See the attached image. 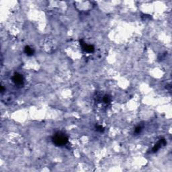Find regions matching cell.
Returning a JSON list of instances; mask_svg holds the SVG:
<instances>
[{"label":"cell","instance_id":"6da1fadb","mask_svg":"<svg viewBox=\"0 0 172 172\" xmlns=\"http://www.w3.org/2000/svg\"><path fill=\"white\" fill-rule=\"evenodd\" d=\"M51 140L52 143L57 147H63L69 142L68 136L61 131H58L54 133L53 136H52Z\"/></svg>","mask_w":172,"mask_h":172},{"label":"cell","instance_id":"7a4b0ae2","mask_svg":"<svg viewBox=\"0 0 172 172\" xmlns=\"http://www.w3.org/2000/svg\"><path fill=\"white\" fill-rule=\"evenodd\" d=\"M12 82L18 86H22L24 85V77L19 73H14L12 76Z\"/></svg>","mask_w":172,"mask_h":172},{"label":"cell","instance_id":"3957f363","mask_svg":"<svg viewBox=\"0 0 172 172\" xmlns=\"http://www.w3.org/2000/svg\"><path fill=\"white\" fill-rule=\"evenodd\" d=\"M80 45L82 46V49H83V51L87 52H89V53H92V52H94V51H95V48H94V46L86 44L83 40H80Z\"/></svg>","mask_w":172,"mask_h":172},{"label":"cell","instance_id":"277c9868","mask_svg":"<svg viewBox=\"0 0 172 172\" xmlns=\"http://www.w3.org/2000/svg\"><path fill=\"white\" fill-rule=\"evenodd\" d=\"M166 141H165V139H161L160 141L153 147V148L152 149V152H153V153H156V152H157L158 150L161 148V147L162 145L165 146V145H166Z\"/></svg>","mask_w":172,"mask_h":172},{"label":"cell","instance_id":"5b68a950","mask_svg":"<svg viewBox=\"0 0 172 172\" xmlns=\"http://www.w3.org/2000/svg\"><path fill=\"white\" fill-rule=\"evenodd\" d=\"M24 52L28 56H32L34 54V50L32 48H30L29 46H26L24 48Z\"/></svg>","mask_w":172,"mask_h":172},{"label":"cell","instance_id":"8992f818","mask_svg":"<svg viewBox=\"0 0 172 172\" xmlns=\"http://www.w3.org/2000/svg\"><path fill=\"white\" fill-rule=\"evenodd\" d=\"M102 100L104 104H109L111 101V97L108 95H104L102 98Z\"/></svg>","mask_w":172,"mask_h":172},{"label":"cell","instance_id":"52a82bcc","mask_svg":"<svg viewBox=\"0 0 172 172\" xmlns=\"http://www.w3.org/2000/svg\"><path fill=\"white\" fill-rule=\"evenodd\" d=\"M142 130V126H141V125L137 126V127L135 128V134H139V133H141Z\"/></svg>","mask_w":172,"mask_h":172},{"label":"cell","instance_id":"ba28073f","mask_svg":"<svg viewBox=\"0 0 172 172\" xmlns=\"http://www.w3.org/2000/svg\"><path fill=\"white\" fill-rule=\"evenodd\" d=\"M96 129L97 131H98V132H100V133H102V132H104V128H103L102 126H100V125H98V124H96Z\"/></svg>","mask_w":172,"mask_h":172},{"label":"cell","instance_id":"9c48e42d","mask_svg":"<svg viewBox=\"0 0 172 172\" xmlns=\"http://www.w3.org/2000/svg\"><path fill=\"white\" fill-rule=\"evenodd\" d=\"M3 91H4V88H3V86H1V93H3Z\"/></svg>","mask_w":172,"mask_h":172}]
</instances>
